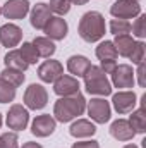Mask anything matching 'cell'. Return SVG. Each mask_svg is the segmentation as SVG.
Instances as JSON below:
<instances>
[{
    "instance_id": "6da1fadb",
    "label": "cell",
    "mask_w": 146,
    "mask_h": 148,
    "mask_svg": "<svg viewBox=\"0 0 146 148\" xmlns=\"http://www.w3.org/2000/svg\"><path fill=\"white\" fill-rule=\"evenodd\" d=\"M84 110H86V100L77 91L74 95L62 97L60 100H57V103L53 107V115L60 122H69V121L76 119L77 115H81Z\"/></svg>"
},
{
    "instance_id": "7a4b0ae2",
    "label": "cell",
    "mask_w": 146,
    "mask_h": 148,
    "mask_svg": "<svg viewBox=\"0 0 146 148\" xmlns=\"http://www.w3.org/2000/svg\"><path fill=\"white\" fill-rule=\"evenodd\" d=\"M105 35V17L96 12H86L79 21V36L88 43H95Z\"/></svg>"
},
{
    "instance_id": "3957f363",
    "label": "cell",
    "mask_w": 146,
    "mask_h": 148,
    "mask_svg": "<svg viewBox=\"0 0 146 148\" xmlns=\"http://www.w3.org/2000/svg\"><path fill=\"white\" fill-rule=\"evenodd\" d=\"M83 77H84L86 91H88L89 95H102V97H107V95L112 93V84H110V81L107 79V74L103 73L98 66H91Z\"/></svg>"
},
{
    "instance_id": "277c9868",
    "label": "cell",
    "mask_w": 146,
    "mask_h": 148,
    "mask_svg": "<svg viewBox=\"0 0 146 148\" xmlns=\"http://www.w3.org/2000/svg\"><path fill=\"white\" fill-rule=\"evenodd\" d=\"M48 102V93L41 84H29L26 93H24V103L31 110H40L46 105Z\"/></svg>"
},
{
    "instance_id": "5b68a950",
    "label": "cell",
    "mask_w": 146,
    "mask_h": 148,
    "mask_svg": "<svg viewBox=\"0 0 146 148\" xmlns=\"http://www.w3.org/2000/svg\"><path fill=\"white\" fill-rule=\"evenodd\" d=\"M110 12L115 19H132L141 14V5L134 0H117L112 7Z\"/></svg>"
},
{
    "instance_id": "8992f818",
    "label": "cell",
    "mask_w": 146,
    "mask_h": 148,
    "mask_svg": "<svg viewBox=\"0 0 146 148\" xmlns=\"http://www.w3.org/2000/svg\"><path fill=\"white\" fill-rule=\"evenodd\" d=\"M28 122H29V114L28 110L23 107V105H12L10 109H9V114H7V126L10 127V129H14V131H23V129H26V126H28Z\"/></svg>"
},
{
    "instance_id": "52a82bcc",
    "label": "cell",
    "mask_w": 146,
    "mask_h": 148,
    "mask_svg": "<svg viewBox=\"0 0 146 148\" xmlns=\"http://www.w3.org/2000/svg\"><path fill=\"white\" fill-rule=\"evenodd\" d=\"M112 83L115 88H132L134 86V71L127 64L115 66L112 71Z\"/></svg>"
},
{
    "instance_id": "ba28073f",
    "label": "cell",
    "mask_w": 146,
    "mask_h": 148,
    "mask_svg": "<svg viewBox=\"0 0 146 148\" xmlns=\"http://www.w3.org/2000/svg\"><path fill=\"white\" fill-rule=\"evenodd\" d=\"M88 114L89 117L98 122V124H105L110 121V105L107 100L103 98H93L88 103Z\"/></svg>"
},
{
    "instance_id": "9c48e42d",
    "label": "cell",
    "mask_w": 146,
    "mask_h": 148,
    "mask_svg": "<svg viewBox=\"0 0 146 148\" xmlns=\"http://www.w3.org/2000/svg\"><path fill=\"white\" fill-rule=\"evenodd\" d=\"M112 103L119 114H129L136 107V93L134 91H119L112 97Z\"/></svg>"
},
{
    "instance_id": "30bf717a",
    "label": "cell",
    "mask_w": 146,
    "mask_h": 148,
    "mask_svg": "<svg viewBox=\"0 0 146 148\" xmlns=\"http://www.w3.org/2000/svg\"><path fill=\"white\" fill-rule=\"evenodd\" d=\"M55 119L48 114H43V115H38L36 119L33 121L31 124V133L35 136H40V138H45V136H50L53 131H55Z\"/></svg>"
},
{
    "instance_id": "8fae6325",
    "label": "cell",
    "mask_w": 146,
    "mask_h": 148,
    "mask_svg": "<svg viewBox=\"0 0 146 148\" xmlns=\"http://www.w3.org/2000/svg\"><path fill=\"white\" fill-rule=\"evenodd\" d=\"M23 40V29L16 24H3L0 28V43L7 48H12V47H17L19 41Z\"/></svg>"
},
{
    "instance_id": "7c38bea8",
    "label": "cell",
    "mask_w": 146,
    "mask_h": 148,
    "mask_svg": "<svg viewBox=\"0 0 146 148\" xmlns=\"http://www.w3.org/2000/svg\"><path fill=\"white\" fill-rule=\"evenodd\" d=\"M62 74H64V67H62V64L59 60H45L38 67V76L45 83H53Z\"/></svg>"
},
{
    "instance_id": "4fadbf2b",
    "label": "cell",
    "mask_w": 146,
    "mask_h": 148,
    "mask_svg": "<svg viewBox=\"0 0 146 148\" xmlns=\"http://www.w3.org/2000/svg\"><path fill=\"white\" fill-rule=\"evenodd\" d=\"M43 29L46 33V38H50L53 41V40H64V38L67 36L69 26H67L65 19H62L60 16H57V17H52Z\"/></svg>"
},
{
    "instance_id": "5bb4252c",
    "label": "cell",
    "mask_w": 146,
    "mask_h": 148,
    "mask_svg": "<svg viewBox=\"0 0 146 148\" xmlns=\"http://www.w3.org/2000/svg\"><path fill=\"white\" fill-rule=\"evenodd\" d=\"M29 12V2L28 0H9L2 7V14L7 19H23Z\"/></svg>"
},
{
    "instance_id": "9a60e30c",
    "label": "cell",
    "mask_w": 146,
    "mask_h": 148,
    "mask_svg": "<svg viewBox=\"0 0 146 148\" xmlns=\"http://www.w3.org/2000/svg\"><path fill=\"white\" fill-rule=\"evenodd\" d=\"M53 91L59 97H69V95H74V93L79 91V83H77L76 77L62 74L59 79L53 81Z\"/></svg>"
},
{
    "instance_id": "2e32d148",
    "label": "cell",
    "mask_w": 146,
    "mask_h": 148,
    "mask_svg": "<svg viewBox=\"0 0 146 148\" xmlns=\"http://www.w3.org/2000/svg\"><path fill=\"white\" fill-rule=\"evenodd\" d=\"M52 19V10L48 7V3L40 2L33 7L31 10V26L36 29H43L46 26V23Z\"/></svg>"
},
{
    "instance_id": "e0dca14e",
    "label": "cell",
    "mask_w": 146,
    "mask_h": 148,
    "mask_svg": "<svg viewBox=\"0 0 146 148\" xmlns=\"http://www.w3.org/2000/svg\"><path fill=\"white\" fill-rule=\"evenodd\" d=\"M110 134H112L115 140H119V141H129V140L134 138L136 133L132 131L129 121H126V119H119V121L112 122V126H110Z\"/></svg>"
},
{
    "instance_id": "ac0fdd59",
    "label": "cell",
    "mask_w": 146,
    "mask_h": 148,
    "mask_svg": "<svg viewBox=\"0 0 146 148\" xmlns=\"http://www.w3.org/2000/svg\"><path fill=\"white\" fill-rule=\"evenodd\" d=\"M145 103H146V95L141 97V107L138 110H132L131 117H129V124L132 127L134 133H145L146 131V109H145Z\"/></svg>"
},
{
    "instance_id": "d6986e66",
    "label": "cell",
    "mask_w": 146,
    "mask_h": 148,
    "mask_svg": "<svg viewBox=\"0 0 146 148\" xmlns=\"http://www.w3.org/2000/svg\"><path fill=\"white\" fill-rule=\"evenodd\" d=\"M89 67H91V62H89L86 57H83V55H72V57H69V60H67V69H69V73L74 74V76H77V77H83Z\"/></svg>"
},
{
    "instance_id": "ffe728a7",
    "label": "cell",
    "mask_w": 146,
    "mask_h": 148,
    "mask_svg": "<svg viewBox=\"0 0 146 148\" xmlns=\"http://www.w3.org/2000/svg\"><path fill=\"white\" fill-rule=\"evenodd\" d=\"M69 133L72 134L74 138H88V136H93L96 133V127H95V124H91L86 119H77L71 126Z\"/></svg>"
},
{
    "instance_id": "44dd1931",
    "label": "cell",
    "mask_w": 146,
    "mask_h": 148,
    "mask_svg": "<svg viewBox=\"0 0 146 148\" xmlns=\"http://www.w3.org/2000/svg\"><path fill=\"white\" fill-rule=\"evenodd\" d=\"M3 62H5V67L17 69V71H23V73L29 67V64L24 60V57L21 55V52H19V50H10V52L5 55Z\"/></svg>"
},
{
    "instance_id": "7402d4cb",
    "label": "cell",
    "mask_w": 146,
    "mask_h": 148,
    "mask_svg": "<svg viewBox=\"0 0 146 148\" xmlns=\"http://www.w3.org/2000/svg\"><path fill=\"white\" fill-rule=\"evenodd\" d=\"M113 45H115V50H117L119 55L129 57L132 48H134V45H136V41H134V38H131L129 35H119V36H115Z\"/></svg>"
},
{
    "instance_id": "603a6c76",
    "label": "cell",
    "mask_w": 146,
    "mask_h": 148,
    "mask_svg": "<svg viewBox=\"0 0 146 148\" xmlns=\"http://www.w3.org/2000/svg\"><path fill=\"white\" fill-rule=\"evenodd\" d=\"M33 45H35V48H36V52H38L40 57L48 59V57H52V55L55 53V43H53L50 38L38 36V38L33 40Z\"/></svg>"
},
{
    "instance_id": "cb8c5ba5",
    "label": "cell",
    "mask_w": 146,
    "mask_h": 148,
    "mask_svg": "<svg viewBox=\"0 0 146 148\" xmlns=\"http://www.w3.org/2000/svg\"><path fill=\"white\" fill-rule=\"evenodd\" d=\"M117 50H115V45L113 41H102L98 47H96V57L100 60H115L117 59Z\"/></svg>"
},
{
    "instance_id": "d4e9b609",
    "label": "cell",
    "mask_w": 146,
    "mask_h": 148,
    "mask_svg": "<svg viewBox=\"0 0 146 148\" xmlns=\"http://www.w3.org/2000/svg\"><path fill=\"white\" fill-rule=\"evenodd\" d=\"M0 77H3L7 83H10L14 88L21 86L24 83V74L23 71H17V69H10V67H5L2 73H0Z\"/></svg>"
},
{
    "instance_id": "484cf974",
    "label": "cell",
    "mask_w": 146,
    "mask_h": 148,
    "mask_svg": "<svg viewBox=\"0 0 146 148\" xmlns=\"http://www.w3.org/2000/svg\"><path fill=\"white\" fill-rule=\"evenodd\" d=\"M14 98H16V88L3 77H0V103H9Z\"/></svg>"
},
{
    "instance_id": "4316f807",
    "label": "cell",
    "mask_w": 146,
    "mask_h": 148,
    "mask_svg": "<svg viewBox=\"0 0 146 148\" xmlns=\"http://www.w3.org/2000/svg\"><path fill=\"white\" fill-rule=\"evenodd\" d=\"M131 31V24L126 19H112L110 21V33L119 36V35H129Z\"/></svg>"
},
{
    "instance_id": "83f0119b",
    "label": "cell",
    "mask_w": 146,
    "mask_h": 148,
    "mask_svg": "<svg viewBox=\"0 0 146 148\" xmlns=\"http://www.w3.org/2000/svg\"><path fill=\"white\" fill-rule=\"evenodd\" d=\"M19 52H21V55L24 57V60L28 62V64H35L38 60V52H36V48H35V45L33 43H23L21 45V48H19Z\"/></svg>"
},
{
    "instance_id": "f1b7e54d",
    "label": "cell",
    "mask_w": 146,
    "mask_h": 148,
    "mask_svg": "<svg viewBox=\"0 0 146 148\" xmlns=\"http://www.w3.org/2000/svg\"><path fill=\"white\" fill-rule=\"evenodd\" d=\"M48 7H50L52 12H55L59 16H64L71 10V0H50Z\"/></svg>"
},
{
    "instance_id": "f546056e",
    "label": "cell",
    "mask_w": 146,
    "mask_h": 148,
    "mask_svg": "<svg viewBox=\"0 0 146 148\" xmlns=\"http://www.w3.org/2000/svg\"><path fill=\"white\" fill-rule=\"evenodd\" d=\"M131 29H132V35H134V36H138V38L146 36V16L145 14H139V16H138L136 23L131 26Z\"/></svg>"
},
{
    "instance_id": "4dcf8cb0",
    "label": "cell",
    "mask_w": 146,
    "mask_h": 148,
    "mask_svg": "<svg viewBox=\"0 0 146 148\" xmlns=\"http://www.w3.org/2000/svg\"><path fill=\"white\" fill-rule=\"evenodd\" d=\"M0 148H19V140L16 133L0 134Z\"/></svg>"
},
{
    "instance_id": "1f68e13d",
    "label": "cell",
    "mask_w": 146,
    "mask_h": 148,
    "mask_svg": "<svg viewBox=\"0 0 146 148\" xmlns=\"http://www.w3.org/2000/svg\"><path fill=\"white\" fill-rule=\"evenodd\" d=\"M129 59L132 60V64H139V62L145 60V43L143 41H136V45H134Z\"/></svg>"
},
{
    "instance_id": "d6a6232c",
    "label": "cell",
    "mask_w": 146,
    "mask_h": 148,
    "mask_svg": "<svg viewBox=\"0 0 146 148\" xmlns=\"http://www.w3.org/2000/svg\"><path fill=\"white\" fill-rule=\"evenodd\" d=\"M145 71H146V66H145V60L138 64V83L141 88L146 86V79H145Z\"/></svg>"
},
{
    "instance_id": "836d02e7",
    "label": "cell",
    "mask_w": 146,
    "mask_h": 148,
    "mask_svg": "<svg viewBox=\"0 0 146 148\" xmlns=\"http://www.w3.org/2000/svg\"><path fill=\"white\" fill-rule=\"evenodd\" d=\"M115 60H102V66H100V69L103 71L105 74H112V71L115 69Z\"/></svg>"
},
{
    "instance_id": "e575fe53",
    "label": "cell",
    "mask_w": 146,
    "mask_h": 148,
    "mask_svg": "<svg viewBox=\"0 0 146 148\" xmlns=\"http://www.w3.org/2000/svg\"><path fill=\"white\" fill-rule=\"evenodd\" d=\"M71 148H100L98 145V141H77V143H74Z\"/></svg>"
},
{
    "instance_id": "d590c367",
    "label": "cell",
    "mask_w": 146,
    "mask_h": 148,
    "mask_svg": "<svg viewBox=\"0 0 146 148\" xmlns=\"http://www.w3.org/2000/svg\"><path fill=\"white\" fill-rule=\"evenodd\" d=\"M23 148H43L41 145H38V143H33V141H28V143H24Z\"/></svg>"
},
{
    "instance_id": "8d00e7d4",
    "label": "cell",
    "mask_w": 146,
    "mask_h": 148,
    "mask_svg": "<svg viewBox=\"0 0 146 148\" xmlns=\"http://www.w3.org/2000/svg\"><path fill=\"white\" fill-rule=\"evenodd\" d=\"M72 3H76V5H84V3H88V0H71Z\"/></svg>"
},
{
    "instance_id": "74e56055",
    "label": "cell",
    "mask_w": 146,
    "mask_h": 148,
    "mask_svg": "<svg viewBox=\"0 0 146 148\" xmlns=\"http://www.w3.org/2000/svg\"><path fill=\"white\" fill-rule=\"evenodd\" d=\"M124 148H138V147H136V145H126Z\"/></svg>"
},
{
    "instance_id": "f35d334b",
    "label": "cell",
    "mask_w": 146,
    "mask_h": 148,
    "mask_svg": "<svg viewBox=\"0 0 146 148\" xmlns=\"http://www.w3.org/2000/svg\"><path fill=\"white\" fill-rule=\"evenodd\" d=\"M0 127H2V115H0Z\"/></svg>"
},
{
    "instance_id": "ab89813d",
    "label": "cell",
    "mask_w": 146,
    "mask_h": 148,
    "mask_svg": "<svg viewBox=\"0 0 146 148\" xmlns=\"http://www.w3.org/2000/svg\"><path fill=\"white\" fill-rule=\"evenodd\" d=\"M0 14H2V7H0Z\"/></svg>"
},
{
    "instance_id": "60d3db41",
    "label": "cell",
    "mask_w": 146,
    "mask_h": 148,
    "mask_svg": "<svg viewBox=\"0 0 146 148\" xmlns=\"http://www.w3.org/2000/svg\"><path fill=\"white\" fill-rule=\"evenodd\" d=\"M134 2H138V0H134Z\"/></svg>"
}]
</instances>
